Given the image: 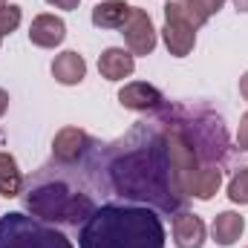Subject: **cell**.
<instances>
[{
  "mask_svg": "<svg viewBox=\"0 0 248 248\" xmlns=\"http://www.w3.org/2000/svg\"><path fill=\"white\" fill-rule=\"evenodd\" d=\"M110 185L124 199L147 202L159 211H179L187 202V196L176 187L168 153H165V136L162 130L147 133V127H136L127 141H122V150L107 165Z\"/></svg>",
  "mask_w": 248,
  "mask_h": 248,
  "instance_id": "obj_1",
  "label": "cell"
},
{
  "mask_svg": "<svg viewBox=\"0 0 248 248\" xmlns=\"http://www.w3.org/2000/svg\"><path fill=\"white\" fill-rule=\"evenodd\" d=\"M78 248H165V225L147 205L110 202L81 225Z\"/></svg>",
  "mask_w": 248,
  "mask_h": 248,
  "instance_id": "obj_2",
  "label": "cell"
},
{
  "mask_svg": "<svg viewBox=\"0 0 248 248\" xmlns=\"http://www.w3.org/2000/svg\"><path fill=\"white\" fill-rule=\"evenodd\" d=\"M26 208L32 217H38L44 222H61V225H78L81 222L84 225L98 205L90 193L72 190L69 185L52 179V182H41L38 187H32L26 193Z\"/></svg>",
  "mask_w": 248,
  "mask_h": 248,
  "instance_id": "obj_3",
  "label": "cell"
},
{
  "mask_svg": "<svg viewBox=\"0 0 248 248\" xmlns=\"http://www.w3.org/2000/svg\"><path fill=\"white\" fill-rule=\"evenodd\" d=\"M0 248H72V243L44 219L12 211L0 217Z\"/></svg>",
  "mask_w": 248,
  "mask_h": 248,
  "instance_id": "obj_4",
  "label": "cell"
},
{
  "mask_svg": "<svg viewBox=\"0 0 248 248\" xmlns=\"http://www.w3.org/2000/svg\"><path fill=\"white\" fill-rule=\"evenodd\" d=\"M124 44L133 55H150L159 44V32L150 20V15L144 9H133L130 12V20L122 26Z\"/></svg>",
  "mask_w": 248,
  "mask_h": 248,
  "instance_id": "obj_5",
  "label": "cell"
},
{
  "mask_svg": "<svg viewBox=\"0 0 248 248\" xmlns=\"http://www.w3.org/2000/svg\"><path fill=\"white\" fill-rule=\"evenodd\" d=\"M90 147H93V139H90V133L81 130V127H61V130L55 133V139H52V156H55V162H61V165L78 162Z\"/></svg>",
  "mask_w": 248,
  "mask_h": 248,
  "instance_id": "obj_6",
  "label": "cell"
},
{
  "mask_svg": "<svg viewBox=\"0 0 248 248\" xmlns=\"http://www.w3.org/2000/svg\"><path fill=\"white\" fill-rule=\"evenodd\" d=\"M119 104L127 110H136V113H150V110H162L165 95H162V90H156L147 81H130L119 90Z\"/></svg>",
  "mask_w": 248,
  "mask_h": 248,
  "instance_id": "obj_7",
  "label": "cell"
},
{
  "mask_svg": "<svg viewBox=\"0 0 248 248\" xmlns=\"http://www.w3.org/2000/svg\"><path fill=\"white\" fill-rule=\"evenodd\" d=\"M162 41L168 46V52L173 58H187L196 46V29L187 23V20H179V17H165V26H162Z\"/></svg>",
  "mask_w": 248,
  "mask_h": 248,
  "instance_id": "obj_8",
  "label": "cell"
},
{
  "mask_svg": "<svg viewBox=\"0 0 248 248\" xmlns=\"http://www.w3.org/2000/svg\"><path fill=\"white\" fill-rule=\"evenodd\" d=\"M63 38H66V23H63L58 15L44 12V15L32 17V23H29V41H32L35 46H41V49H55V46L63 44Z\"/></svg>",
  "mask_w": 248,
  "mask_h": 248,
  "instance_id": "obj_9",
  "label": "cell"
},
{
  "mask_svg": "<svg viewBox=\"0 0 248 248\" xmlns=\"http://www.w3.org/2000/svg\"><path fill=\"white\" fill-rule=\"evenodd\" d=\"M98 72L107 81H124L136 72V55L124 46H107L98 55Z\"/></svg>",
  "mask_w": 248,
  "mask_h": 248,
  "instance_id": "obj_10",
  "label": "cell"
},
{
  "mask_svg": "<svg viewBox=\"0 0 248 248\" xmlns=\"http://www.w3.org/2000/svg\"><path fill=\"white\" fill-rule=\"evenodd\" d=\"M208 240V228L196 214L179 211L173 217V243L176 248H202Z\"/></svg>",
  "mask_w": 248,
  "mask_h": 248,
  "instance_id": "obj_11",
  "label": "cell"
},
{
  "mask_svg": "<svg viewBox=\"0 0 248 248\" xmlns=\"http://www.w3.org/2000/svg\"><path fill=\"white\" fill-rule=\"evenodd\" d=\"M52 78L63 87H75L87 78V61L84 55H78L75 49H66L61 55H55L52 61Z\"/></svg>",
  "mask_w": 248,
  "mask_h": 248,
  "instance_id": "obj_12",
  "label": "cell"
},
{
  "mask_svg": "<svg viewBox=\"0 0 248 248\" xmlns=\"http://www.w3.org/2000/svg\"><path fill=\"white\" fill-rule=\"evenodd\" d=\"M219 187H222V168L219 165H202L187 182V199L193 196V199L208 202L219 193Z\"/></svg>",
  "mask_w": 248,
  "mask_h": 248,
  "instance_id": "obj_13",
  "label": "cell"
},
{
  "mask_svg": "<svg viewBox=\"0 0 248 248\" xmlns=\"http://www.w3.org/2000/svg\"><path fill=\"white\" fill-rule=\"evenodd\" d=\"M243 231H246V217H240L237 211H222L211 222V237H214L217 246H222V248L234 246L243 237Z\"/></svg>",
  "mask_w": 248,
  "mask_h": 248,
  "instance_id": "obj_14",
  "label": "cell"
},
{
  "mask_svg": "<svg viewBox=\"0 0 248 248\" xmlns=\"http://www.w3.org/2000/svg\"><path fill=\"white\" fill-rule=\"evenodd\" d=\"M133 6L124 0H104L93 9V26L98 29H122L124 23L130 20Z\"/></svg>",
  "mask_w": 248,
  "mask_h": 248,
  "instance_id": "obj_15",
  "label": "cell"
},
{
  "mask_svg": "<svg viewBox=\"0 0 248 248\" xmlns=\"http://www.w3.org/2000/svg\"><path fill=\"white\" fill-rule=\"evenodd\" d=\"M23 190V170L12 153H0V196L12 199Z\"/></svg>",
  "mask_w": 248,
  "mask_h": 248,
  "instance_id": "obj_16",
  "label": "cell"
},
{
  "mask_svg": "<svg viewBox=\"0 0 248 248\" xmlns=\"http://www.w3.org/2000/svg\"><path fill=\"white\" fill-rule=\"evenodd\" d=\"M20 20H23V9H20L17 3H6V6H0V35H3V38L12 35V32H17Z\"/></svg>",
  "mask_w": 248,
  "mask_h": 248,
  "instance_id": "obj_17",
  "label": "cell"
},
{
  "mask_svg": "<svg viewBox=\"0 0 248 248\" xmlns=\"http://www.w3.org/2000/svg\"><path fill=\"white\" fill-rule=\"evenodd\" d=\"M228 199L234 205H248V168H240L228 182Z\"/></svg>",
  "mask_w": 248,
  "mask_h": 248,
  "instance_id": "obj_18",
  "label": "cell"
},
{
  "mask_svg": "<svg viewBox=\"0 0 248 248\" xmlns=\"http://www.w3.org/2000/svg\"><path fill=\"white\" fill-rule=\"evenodd\" d=\"M182 3H185L187 9H193L202 20H211V17L225 6V0H182Z\"/></svg>",
  "mask_w": 248,
  "mask_h": 248,
  "instance_id": "obj_19",
  "label": "cell"
},
{
  "mask_svg": "<svg viewBox=\"0 0 248 248\" xmlns=\"http://www.w3.org/2000/svg\"><path fill=\"white\" fill-rule=\"evenodd\" d=\"M237 147L248 153V113L240 119V127H237Z\"/></svg>",
  "mask_w": 248,
  "mask_h": 248,
  "instance_id": "obj_20",
  "label": "cell"
},
{
  "mask_svg": "<svg viewBox=\"0 0 248 248\" xmlns=\"http://www.w3.org/2000/svg\"><path fill=\"white\" fill-rule=\"evenodd\" d=\"M46 3L55 6V9H63V12H72V9H78L81 0H46Z\"/></svg>",
  "mask_w": 248,
  "mask_h": 248,
  "instance_id": "obj_21",
  "label": "cell"
},
{
  "mask_svg": "<svg viewBox=\"0 0 248 248\" xmlns=\"http://www.w3.org/2000/svg\"><path fill=\"white\" fill-rule=\"evenodd\" d=\"M6 110H9V93L0 87V116H6Z\"/></svg>",
  "mask_w": 248,
  "mask_h": 248,
  "instance_id": "obj_22",
  "label": "cell"
},
{
  "mask_svg": "<svg viewBox=\"0 0 248 248\" xmlns=\"http://www.w3.org/2000/svg\"><path fill=\"white\" fill-rule=\"evenodd\" d=\"M240 95L248 101V72H243V75H240Z\"/></svg>",
  "mask_w": 248,
  "mask_h": 248,
  "instance_id": "obj_23",
  "label": "cell"
},
{
  "mask_svg": "<svg viewBox=\"0 0 248 248\" xmlns=\"http://www.w3.org/2000/svg\"><path fill=\"white\" fill-rule=\"evenodd\" d=\"M234 6H237V12H246L248 15V0H231Z\"/></svg>",
  "mask_w": 248,
  "mask_h": 248,
  "instance_id": "obj_24",
  "label": "cell"
},
{
  "mask_svg": "<svg viewBox=\"0 0 248 248\" xmlns=\"http://www.w3.org/2000/svg\"><path fill=\"white\" fill-rule=\"evenodd\" d=\"M0 6H6V0H0Z\"/></svg>",
  "mask_w": 248,
  "mask_h": 248,
  "instance_id": "obj_25",
  "label": "cell"
},
{
  "mask_svg": "<svg viewBox=\"0 0 248 248\" xmlns=\"http://www.w3.org/2000/svg\"><path fill=\"white\" fill-rule=\"evenodd\" d=\"M0 44H3V35H0Z\"/></svg>",
  "mask_w": 248,
  "mask_h": 248,
  "instance_id": "obj_26",
  "label": "cell"
}]
</instances>
